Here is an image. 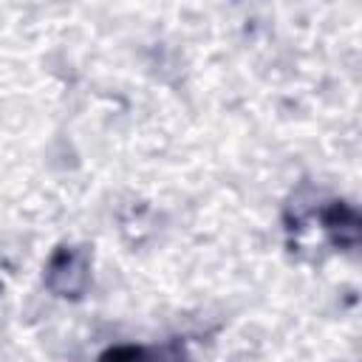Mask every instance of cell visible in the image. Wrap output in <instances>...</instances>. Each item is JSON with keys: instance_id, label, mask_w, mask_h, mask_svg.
<instances>
[{"instance_id": "obj_1", "label": "cell", "mask_w": 362, "mask_h": 362, "mask_svg": "<svg viewBox=\"0 0 362 362\" xmlns=\"http://www.w3.org/2000/svg\"><path fill=\"white\" fill-rule=\"evenodd\" d=\"M42 283L57 297L79 300L90 286V252L85 246H57L45 263Z\"/></svg>"}, {"instance_id": "obj_2", "label": "cell", "mask_w": 362, "mask_h": 362, "mask_svg": "<svg viewBox=\"0 0 362 362\" xmlns=\"http://www.w3.org/2000/svg\"><path fill=\"white\" fill-rule=\"evenodd\" d=\"M96 362H187V351L178 339L164 345H113Z\"/></svg>"}, {"instance_id": "obj_3", "label": "cell", "mask_w": 362, "mask_h": 362, "mask_svg": "<svg viewBox=\"0 0 362 362\" xmlns=\"http://www.w3.org/2000/svg\"><path fill=\"white\" fill-rule=\"evenodd\" d=\"M320 221H322V229L331 235V240L337 246H356L359 215H356L354 206H348L345 201H331L328 206L320 209Z\"/></svg>"}]
</instances>
